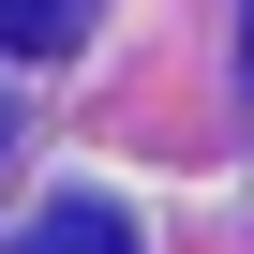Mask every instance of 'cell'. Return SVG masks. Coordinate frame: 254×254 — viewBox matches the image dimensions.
<instances>
[{"instance_id": "1", "label": "cell", "mask_w": 254, "mask_h": 254, "mask_svg": "<svg viewBox=\"0 0 254 254\" xmlns=\"http://www.w3.org/2000/svg\"><path fill=\"white\" fill-rule=\"evenodd\" d=\"M15 254H135V224H120V209H90V194H60V209H45Z\"/></svg>"}, {"instance_id": "2", "label": "cell", "mask_w": 254, "mask_h": 254, "mask_svg": "<svg viewBox=\"0 0 254 254\" xmlns=\"http://www.w3.org/2000/svg\"><path fill=\"white\" fill-rule=\"evenodd\" d=\"M60 30H75V0H0V60H45Z\"/></svg>"}, {"instance_id": "3", "label": "cell", "mask_w": 254, "mask_h": 254, "mask_svg": "<svg viewBox=\"0 0 254 254\" xmlns=\"http://www.w3.org/2000/svg\"><path fill=\"white\" fill-rule=\"evenodd\" d=\"M239 105H254V0H239Z\"/></svg>"}]
</instances>
